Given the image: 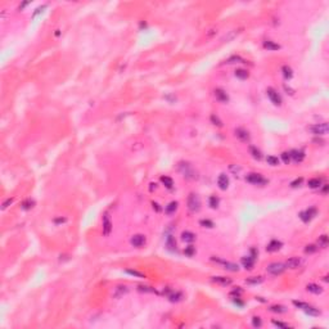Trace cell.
Instances as JSON below:
<instances>
[{
	"instance_id": "1",
	"label": "cell",
	"mask_w": 329,
	"mask_h": 329,
	"mask_svg": "<svg viewBox=\"0 0 329 329\" xmlns=\"http://www.w3.org/2000/svg\"><path fill=\"white\" fill-rule=\"evenodd\" d=\"M177 170H179V172L181 174L185 179L188 180H196L198 179V175H197V171L193 168V166L188 163V162H180L177 165Z\"/></svg>"
},
{
	"instance_id": "2",
	"label": "cell",
	"mask_w": 329,
	"mask_h": 329,
	"mask_svg": "<svg viewBox=\"0 0 329 329\" xmlns=\"http://www.w3.org/2000/svg\"><path fill=\"white\" fill-rule=\"evenodd\" d=\"M188 208L192 212H198L201 210V199L198 194L196 193H190L188 197Z\"/></svg>"
},
{
	"instance_id": "3",
	"label": "cell",
	"mask_w": 329,
	"mask_h": 329,
	"mask_svg": "<svg viewBox=\"0 0 329 329\" xmlns=\"http://www.w3.org/2000/svg\"><path fill=\"white\" fill-rule=\"evenodd\" d=\"M246 180L249 183V184H253V185H265L268 184V180L265 179L262 175L260 174H256V172H251L247 175Z\"/></svg>"
},
{
	"instance_id": "4",
	"label": "cell",
	"mask_w": 329,
	"mask_h": 329,
	"mask_svg": "<svg viewBox=\"0 0 329 329\" xmlns=\"http://www.w3.org/2000/svg\"><path fill=\"white\" fill-rule=\"evenodd\" d=\"M329 130V126L327 122H322V123H315L312 126L309 127V131H311L315 135H325Z\"/></svg>"
},
{
	"instance_id": "5",
	"label": "cell",
	"mask_w": 329,
	"mask_h": 329,
	"mask_svg": "<svg viewBox=\"0 0 329 329\" xmlns=\"http://www.w3.org/2000/svg\"><path fill=\"white\" fill-rule=\"evenodd\" d=\"M285 269H287V268L284 266V264H282V262H273V264L269 265L266 270L271 275H280V274L284 273Z\"/></svg>"
},
{
	"instance_id": "6",
	"label": "cell",
	"mask_w": 329,
	"mask_h": 329,
	"mask_svg": "<svg viewBox=\"0 0 329 329\" xmlns=\"http://www.w3.org/2000/svg\"><path fill=\"white\" fill-rule=\"evenodd\" d=\"M266 94H268V97H269V99L271 100L273 104H275V105H280L282 104L280 95L278 94V91L275 90L274 88H268L266 89Z\"/></svg>"
},
{
	"instance_id": "7",
	"label": "cell",
	"mask_w": 329,
	"mask_h": 329,
	"mask_svg": "<svg viewBox=\"0 0 329 329\" xmlns=\"http://www.w3.org/2000/svg\"><path fill=\"white\" fill-rule=\"evenodd\" d=\"M212 261H216L219 264H221L222 266H224V269L229 270V271H238L239 270V266L237 264L234 262H230V261H224V260H219V259H214L212 257Z\"/></svg>"
},
{
	"instance_id": "8",
	"label": "cell",
	"mask_w": 329,
	"mask_h": 329,
	"mask_svg": "<svg viewBox=\"0 0 329 329\" xmlns=\"http://www.w3.org/2000/svg\"><path fill=\"white\" fill-rule=\"evenodd\" d=\"M214 94H215V98H216L220 103H228V102H229V95H228V93H226L225 90H222V89L217 88V89H215Z\"/></svg>"
},
{
	"instance_id": "9",
	"label": "cell",
	"mask_w": 329,
	"mask_h": 329,
	"mask_svg": "<svg viewBox=\"0 0 329 329\" xmlns=\"http://www.w3.org/2000/svg\"><path fill=\"white\" fill-rule=\"evenodd\" d=\"M234 134H235V136L240 142H249V138H251L249 133L246 129H243V127H238V129H235Z\"/></svg>"
},
{
	"instance_id": "10",
	"label": "cell",
	"mask_w": 329,
	"mask_h": 329,
	"mask_svg": "<svg viewBox=\"0 0 329 329\" xmlns=\"http://www.w3.org/2000/svg\"><path fill=\"white\" fill-rule=\"evenodd\" d=\"M130 242H131V244L134 247L140 248V247H143L145 244V237L143 234H135V235H133V238H131Z\"/></svg>"
},
{
	"instance_id": "11",
	"label": "cell",
	"mask_w": 329,
	"mask_h": 329,
	"mask_svg": "<svg viewBox=\"0 0 329 329\" xmlns=\"http://www.w3.org/2000/svg\"><path fill=\"white\" fill-rule=\"evenodd\" d=\"M289 156H291V160H293L294 162H302L305 158V152L300 149H292L289 152Z\"/></svg>"
},
{
	"instance_id": "12",
	"label": "cell",
	"mask_w": 329,
	"mask_h": 329,
	"mask_svg": "<svg viewBox=\"0 0 329 329\" xmlns=\"http://www.w3.org/2000/svg\"><path fill=\"white\" fill-rule=\"evenodd\" d=\"M217 185H219V188L221 190H226L228 186H229V177L225 174H221L217 177Z\"/></svg>"
},
{
	"instance_id": "13",
	"label": "cell",
	"mask_w": 329,
	"mask_h": 329,
	"mask_svg": "<svg viewBox=\"0 0 329 329\" xmlns=\"http://www.w3.org/2000/svg\"><path fill=\"white\" fill-rule=\"evenodd\" d=\"M300 264H301V260L298 257H289L284 262V266L288 268V269H297L300 266Z\"/></svg>"
},
{
	"instance_id": "14",
	"label": "cell",
	"mask_w": 329,
	"mask_h": 329,
	"mask_svg": "<svg viewBox=\"0 0 329 329\" xmlns=\"http://www.w3.org/2000/svg\"><path fill=\"white\" fill-rule=\"evenodd\" d=\"M112 230V222H111V219L108 215H104L103 217V234L104 235H108Z\"/></svg>"
},
{
	"instance_id": "15",
	"label": "cell",
	"mask_w": 329,
	"mask_h": 329,
	"mask_svg": "<svg viewBox=\"0 0 329 329\" xmlns=\"http://www.w3.org/2000/svg\"><path fill=\"white\" fill-rule=\"evenodd\" d=\"M127 292H129L127 285H117V287L113 289V297H116V298H121V297L125 296Z\"/></svg>"
},
{
	"instance_id": "16",
	"label": "cell",
	"mask_w": 329,
	"mask_h": 329,
	"mask_svg": "<svg viewBox=\"0 0 329 329\" xmlns=\"http://www.w3.org/2000/svg\"><path fill=\"white\" fill-rule=\"evenodd\" d=\"M254 260L252 256H246V257H242V265L244 266L246 270H252L253 266H254Z\"/></svg>"
},
{
	"instance_id": "17",
	"label": "cell",
	"mask_w": 329,
	"mask_h": 329,
	"mask_svg": "<svg viewBox=\"0 0 329 329\" xmlns=\"http://www.w3.org/2000/svg\"><path fill=\"white\" fill-rule=\"evenodd\" d=\"M282 246H283V243L282 242H279V240H277V239H274V240H271L269 244H268V247H266V251H269V252H277V251H279L280 248H282Z\"/></svg>"
},
{
	"instance_id": "18",
	"label": "cell",
	"mask_w": 329,
	"mask_h": 329,
	"mask_svg": "<svg viewBox=\"0 0 329 329\" xmlns=\"http://www.w3.org/2000/svg\"><path fill=\"white\" fill-rule=\"evenodd\" d=\"M306 289L314 293V294H320L323 292V288L320 287V285H317V284H314V283H310V284H307L306 285Z\"/></svg>"
},
{
	"instance_id": "19",
	"label": "cell",
	"mask_w": 329,
	"mask_h": 329,
	"mask_svg": "<svg viewBox=\"0 0 329 329\" xmlns=\"http://www.w3.org/2000/svg\"><path fill=\"white\" fill-rule=\"evenodd\" d=\"M181 239L186 243H192L196 240V234L192 231H183L181 233Z\"/></svg>"
},
{
	"instance_id": "20",
	"label": "cell",
	"mask_w": 329,
	"mask_h": 329,
	"mask_svg": "<svg viewBox=\"0 0 329 329\" xmlns=\"http://www.w3.org/2000/svg\"><path fill=\"white\" fill-rule=\"evenodd\" d=\"M264 48L268 49V50H278V49H280V45L271 41V40H266V41H264Z\"/></svg>"
},
{
	"instance_id": "21",
	"label": "cell",
	"mask_w": 329,
	"mask_h": 329,
	"mask_svg": "<svg viewBox=\"0 0 329 329\" xmlns=\"http://www.w3.org/2000/svg\"><path fill=\"white\" fill-rule=\"evenodd\" d=\"M167 297H168V300L171 301V302H179L180 300L183 298V294L180 293V292H174V291H171V292H170V293L167 294Z\"/></svg>"
},
{
	"instance_id": "22",
	"label": "cell",
	"mask_w": 329,
	"mask_h": 329,
	"mask_svg": "<svg viewBox=\"0 0 329 329\" xmlns=\"http://www.w3.org/2000/svg\"><path fill=\"white\" fill-rule=\"evenodd\" d=\"M212 280L221 284V285H230L231 284V279H229L226 277H212Z\"/></svg>"
},
{
	"instance_id": "23",
	"label": "cell",
	"mask_w": 329,
	"mask_h": 329,
	"mask_svg": "<svg viewBox=\"0 0 329 329\" xmlns=\"http://www.w3.org/2000/svg\"><path fill=\"white\" fill-rule=\"evenodd\" d=\"M249 153H251V156L254 158V160H257V161H260L261 158H262V153H261V151L257 149V148H256V147H253V145L249 147Z\"/></svg>"
},
{
	"instance_id": "24",
	"label": "cell",
	"mask_w": 329,
	"mask_h": 329,
	"mask_svg": "<svg viewBox=\"0 0 329 329\" xmlns=\"http://www.w3.org/2000/svg\"><path fill=\"white\" fill-rule=\"evenodd\" d=\"M177 210V202H175V201H172V202H170L167 206H166V208H165V211H166V214L167 215H172V214H175V211Z\"/></svg>"
},
{
	"instance_id": "25",
	"label": "cell",
	"mask_w": 329,
	"mask_h": 329,
	"mask_svg": "<svg viewBox=\"0 0 329 329\" xmlns=\"http://www.w3.org/2000/svg\"><path fill=\"white\" fill-rule=\"evenodd\" d=\"M307 185H309L311 189L320 188V186H322V179H319V177H314V179H310V180H309V183H307Z\"/></svg>"
},
{
	"instance_id": "26",
	"label": "cell",
	"mask_w": 329,
	"mask_h": 329,
	"mask_svg": "<svg viewBox=\"0 0 329 329\" xmlns=\"http://www.w3.org/2000/svg\"><path fill=\"white\" fill-rule=\"evenodd\" d=\"M248 76H249V73H248L247 70L238 68V70L235 71V77H238V79H240V80H246V79H248Z\"/></svg>"
},
{
	"instance_id": "27",
	"label": "cell",
	"mask_w": 329,
	"mask_h": 329,
	"mask_svg": "<svg viewBox=\"0 0 329 329\" xmlns=\"http://www.w3.org/2000/svg\"><path fill=\"white\" fill-rule=\"evenodd\" d=\"M282 72H283V76L287 79V80H289V79L293 77V71H292V68L289 66H283L282 67Z\"/></svg>"
},
{
	"instance_id": "28",
	"label": "cell",
	"mask_w": 329,
	"mask_h": 329,
	"mask_svg": "<svg viewBox=\"0 0 329 329\" xmlns=\"http://www.w3.org/2000/svg\"><path fill=\"white\" fill-rule=\"evenodd\" d=\"M306 314H309V315H312V316H317V315H320V311L319 309H315V307L310 306V305H307L306 306V309L303 310Z\"/></svg>"
},
{
	"instance_id": "29",
	"label": "cell",
	"mask_w": 329,
	"mask_h": 329,
	"mask_svg": "<svg viewBox=\"0 0 329 329\" xmlns=\"http://www.w3.org/2000/svg\"><path fill=\"white\" fill-rule=\"evenodd\" d=\"M161 181H162V184H163L167 189H171V188L174 186L172 179H171V177H168V176H161Z\"/></svg>"
},
{
	"instance_id": "30",
	"label": "cell",
	"mask_w": 329,
	"mask_h": 329,
	"mask_svg": "<svg viewBox=\"0 0 329 329\" xmlns=\"http://www.w3.org/2000/svg\"><path fill=\"white\" fill-rule=\"evenodd\" d=\"M166 246H167V248H168V249H171V251L176 249V242H175V239H174L171 235H168V237H167Z\"/></svg>"
},
{
	"instance_id": "31",
	"label": "cell",
	"mask_w": 329,
	"mask_h": 329,
	"mask_svg": "<svg viewBox=\"0 0 329 329\" xmlns=\"http://www.w3.org/2000/svg\"><path fill=\"white\" fill-rule=\"evenodd\" d=\"M238 34H239V30H233V31H230L228 35H225L224 37H222V41H230V40L234 39Z\"/></svg>"
},
{
	"instance_id": "32",
	"label": "cell",
	"mask_w": 329,
	"mask_h": 329,
	"mask_svg": "<svg viewBox=\"0 0 329 329\" xmlns=\"http://www.w3.org/2000/svg\"><path fill=\"white\" fill-rule=\"evenodd\" d=\"M266 161H268V163L270 166H278L279 165V158L275 157V156H268Z\"/></svg>"
},
{
	"instance_id": "33",
	"label": "cell",
	"mask_w": 329,
	"mask_h": 329,
	"mask_svg": "<svg viewBox=\"0 0 329 329\" xmlns=\"http://www.w3.org/2000/svg\"><path fill=\"white\" fill-rule=\"evenodd\" d=\"M270 310H271L273 312L283 314V312H285V307H284V306H282V305H274V306H271V307H270Z\"/></svg>"
},
{
	"instance_id": "34",
	"label": "cell",
	"mask_w": 329,
	"mask_h": 329,
	"mask_svg": "<svg viewBox=\"0 0 329 329\" xmlns=\"http://www.w3.org/2000/svg\"><path fill=\"white\" fill-rule=\"evenodd\" d=\"M208 202H210V206H211L212 208H217V207H219V202H220V201H219V198H217L216 196H211Z\"/></svg>"
},
{
	"instance_id": "35",
	"label": "cell",
	"mask_w": 329,
	"mask_h": 329,
	"mask_svg": "<svg viewBox=\"0 0 329 329\" xmlns=\"http://www.w3.org/2000/svg\"><path fill=\"white\" fill-rule=\"evenodd\" d=\"M126 273L129 274V275H133V277H136V278H145V275L140 271H138V270H131V269H127Z\"/></svg>"
},
{
	"instance_id": "36",
	"label": "cell",
	"mask_w": 329,
	"mask_h": 329,
	"mask_svg": "<svg viewBox=\"0 0 329 329\" xmlns=\"http://www.w3.org/2000/svg\"><path fill=\"white\" fill-rule=\"evenodd\" d=\"M210 120H211V122L214 123L215 126H217V127H221L222 126V121L217 117L216 114H211V117H210Z\"/></svg>"
},
{
	"instance_id": "37",
	"label": "cell",
	"mask_w": 329,
	"mask_h": 329,
	"mask_svg": "<svg viewBox=\"0 0 329 329\" xmlns=\"http://www.w3.org/2000/svg\"><path fill=\"white\" fill-rule=\"evenodd\" d=\"M138 289H139L140 292H145V293H153V292H156L152 287H148V285H139V287H138Z\"/></svg>"
},
{
	"instance_id": "38",
	"label": "cell",
	"mask_w": 329,
	"mask_h": 329,
	"mask_svg": "<svg viewBox=\"0 0 329 329\" xmlns=\"http://www.w3.org/2000/svg\"><path fill=\"white\" fill-rule=\"evenodd\" d=\"M317 243H319V246H320V247L325 248V247L328 246V237H327V235H322V237L319 238V240H317Z\"/></svg>"
},
{
	"instance_id": "39",
	"label": "cell",
	"mask_w": 329,
	"mask_h": 329,
	"mask_svg": "<svg viewBox=\"0 0 329 329\" xmlns=\"http://www.w3.org/2000/svg\"><path fill=\"white\" fill-rule=\"evenodd\" d=\"M248 284H260L262 282V278L261 277H253V278H249L246 280Z\"/></svg>"
},
{
	"instance_id": "40",
	"label": "cell",
	"mask_w": 329,
	"mask_h": 329,
	"mask_svg": "<svg viewBox=\"0 0 329 329\" xmlns=\"http://www.w3.org/2000/svg\"><path fill=\"white\" fill-rule=\"evenodd\" d=\"M282 161H283L285 165H289V162H291L289 152H283V153H282Z\"/></svg>"
},
{
	"instance_id": "41",
	"label": "cell",
	"mask_w": 329,
	"mask_h": 329,
	"mask_svg": "<svg viewBox=\"0 0 329 329\" xmlns=\"http://www.w3.org/2000/svg\"><path fill=\"white\" fill-rule=\"evenodd\" d=\"M34 205H35V202H34V201H31V199H26L25 202L22 203V207H23L25 210H30V208H32V207H34Z\"/></svg>"
},
{
	"instance_id": "42",
	"label": "cell",
	"mask_w": 329,
	"mask_h": 329,
	"mask_svg": "<svg viewBox=\"0 0 329 329\" xmlns=\"http://www.w3.org/2000/svg\"><path fill=\"white\" fill-rule=\"evenodd\" d=\"M306 214H307V216L310 217V220L314 217V216H316V214H317V210L315 208V207H310L309 210H306Z\"/></svg>"
},
{
	"instance_id": "43",
	"label": "cell",
	"mask_w": 329,
	"mask_h": 329,
	"mask_svg": "<svg viewBox=\"0 0 329 329\" xmlns=\"http://www.w3.org/2000/svg\"><path fill=\"white\" fill-rule=\"evenodd\" d=\"M194 252H196V249H194L193 246H189V247H186V248L184 249V253L186 254V256H189V257H192L193 254H194Z\"/></svg>"
},
{
	"instance_id": "44",
	"label": "cell",
	"mask_w": 329,
	"mask_h": 329,
	"mask_svg": "<svg viewBox=\"0 0 329 329\" xmlns=\"http://www.w3.org/2000/svg\"><path fill=\"white\" fill-rule=\"evenodd\" d=\"M252 325L254 327V328H260L261 325H262V322H261V319L259 316H254L253 319H252Z\"/></svg>"
},
{
	"instance_id": "45",
	"label": "cell",
	"mask_w": 329,
	"mask_h": 329,
	"mask_svg": "<svg viewBox=\"0 0 329 329\" xmlns=\"http://www.w3.org/2000/svg\"><path fill=\"white\" fill-rule=\"evenodd\" d=\"M201 225L203 228H214V222L211 220H201Z\"/></svg>"
},
{
	"instance_id": "46",
	"label": "cell",
	"mask_w": 329,
	"mask_h": 329,
	"mask_svg": "<svg viewBox=\"0 0 329 329\" xmlns=\"http://www.w3.org/2000/svg\"><path fill=\"white\" fill-rule=\"evenodd\" d=\"M302 181H303L302 177H297L296 180H293V181L291 183V185H292V188H297V186H300L302 184Z\"/></svg>"
},
{
	"instance_id": "47",
	"label": "cell",
	"mask_w": 329,
	"mask_h": 329,
	"mask_svg": "<svg viewBox=\"0 0 329 329\" xmlns=\"http://www.w3.org/2000/svg\"><path fill=\"white\" fill-rule=\"evenodd\" d=\"M235 62H243V59H242L239 56H233V57H230V58L226 60V63H235Z\"/></svg>"
},
{
	"instance_id": "48",
	"label": "cell",
	"mask_w": 329,
	"mask_h": 329,
	"mask_svg": "<svg viewBox=\"0 0 329 329\" xmlns=\"http://www.w3.org/2000/svg\"><path fill=\"white\" fill-rule=\"evenodd\" d=\"M316 249H317L316 246H314V244H309V246H306L305 252H306V253H314V252H316Z\"/></svg>"
},
{
	"instance_id": "49",
	"label": "cell",
	"mask_w": 329,
	"mask_h": 329,
	"mask_svg": "<svg viewBox=\"0 0 329 329\" xmlns=\"http://www.w3.org/2000/svg\"><path fill=\"white\" fill-rule=\"evenodd\" d=\"M273 324H274L275 327H278V328H283V329H287V328H289V325H288V324L282 323V322H277V320H273Z\"/></svg>"
},
{
	"instance_id": "50",
	"label": "cell",
	"mask_w": 329,
	"mask_h": 329,
	"mask_svg": "<svg viewBox=\"0 0 329 329\" xmlns=\"http://www.w3.org/2000/svg\"><path fill=\"white\" fill-rule=\"evenodd\" d=\"M12 202H13V199H12V198H9V199H7L5 202L3 203V210H4V208H7V207H8V206H9L10 203H12Z\"/></svg>"
},
{
	"instance_id": "51",
	"label": "cell",
	"mask_w": 329,
	"mask_h": 329,
	"mask_svg": "<svg viewBox=\"0 0 329 329\" xmlns=\"http://www.w3.org/2000/svg\"><path fill=\"white\" fill-rule=\"evenodd\" d=\"M284 90H285V91H287V93H288L289 95H293V94H294V91H293V90H292L291 88H288V86H287V85H284Z\"/></svg>"
},
{
	"instance_id": "52",
	"label": "cell",
	"mask_w": 329,
	"mask_h": 329,
	"mask_svg": "<svg viewBox=\"0 0 329 329\" xmlns=\"http://www.w3.org/2000/svg\"><path fill=\"white\" fill-rule=\"evenodd\" d=\"M152 206H153V208H154L157 212H160V211H161V207H160V205H158V203L153 202V203H152Z\"/></svg>"
},
{
	"instance_id": "53",
	"label": "cell",
	"mask_w": 329,
	"mask_h": 329,
	"mask_svg": "<svg viewBox=\"0 0 329 329\" xmlns=\"http://www.w3.org/2000/svg\"><path fill=\"white\" fill-rule=\"evenodd\" d=\"M44 8H45V5H42V7H40V8H37V9H36V12L34 13V16H36V14H39L40 12H42V9H44Z\"/></svg>"
},
{
	"instance_id": "54",
	"label": "cell",
	"mask_w": 329,
	"mask_h": 329,
	"mask_svg": "<svg viewBox=\"0 0 329 329\" xmlns=\"http://www.w3.org/2000/svg\"><path fill=\"white\" fill-rule=\"evenodd\" d=\"M314 143H317L319 145H324V140L323 139H314Z\"/></svg>"
}]
</instances>
